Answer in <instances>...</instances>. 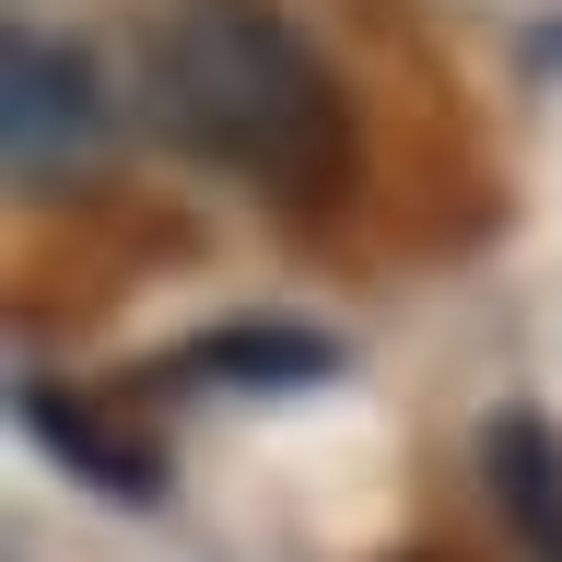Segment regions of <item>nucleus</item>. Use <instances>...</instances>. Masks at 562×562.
I'll use <instances>...</instances> for the list:
<instances>
[{"mask_svg": "<svg viewBox=\"0 0 562 562\" xmlns=\"http://www.w3.org/2000/svg\"><path fill=\"white\" fill-rule=\"evenodd\" d=\"M340 351L316 340V328H223V340H200L176 375H223V386H305V375H328Z\"/></svg>", "mask_w": 562, "mask_h": 562, "instance_id": "obj_5", "label": "nucleus"}, {"mask_svg": "<svg viewBox=\"0 0 562 562\" xmlns=\"http://www.w3.org/2000/svg\"><path fill=\"white\" fill-rule=\"evenodd\" d=\"M481 457H492V492H504V516H516V539H539V551L562 562V434L539 411H504L481 434Z\"/></svg>", "mask_w": 562, "mask_h": 562, "instance_id": "obj_4", "label": "nucleus"}, {"mask_svg": "<svg viewBox=\"0 0 562 562\" xmlns=\"http://www.w3.org/2000/svg\"><path fill=\"white\" fill-rule=\"evenodd\" d=\"M105 82L82 47L59 35H12V59H0V140H12V188L24 200H59L70 176L105 165Z\"/></svg>", "mask_w": 562, "mask_h": 562, "instance_id": "obj_2", "label": "nucleus"}, {"mask_svg": "<svg viewBox=\"0 0 562 562\" xmlns=\"http://www.w3.org/2000/svg\"><path fill=\"white\" fill-rule=\"evenodd\" d=\"M140 94L188 165L235 188L328 200L351 176V94L281 0H165L140 35Z\"/></svg>", "mask_w": 562, "mask_h": 562, "instance_id": "obj_1", "label": "nucleus"}, {"mask_svg": "<svg viewBox=\"0 0 562 562\" xmlns=\"http://www.w3.org/2000/svg\"><path fill=\"white\" fill-rule=\"evenodd\" d=\"M24 434H35V446H59L70 469H94L105 492H153V481H165L153 434H140V422H117L105 398H70V386H24Z\"/></svg>", "mask_w": 562, "mask_h": 562, "instance_id": "obj_3", "label": "nucleus"}]
</instances>
